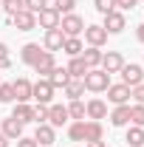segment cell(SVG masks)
Masks as SVG:
<instances>
[{"instance_id": "obj_39", "label": "cell", "mask_w": 144, "mask_h": 147, "mask_svg": "<svg viewBox=\"0 0 144 147\" xmlns=\"http://www.w3.org/2000/svg\"><path fill=\"white\" fill-rule=\"evenodd\" d=\"M17 147H40V144H37L34 139H26V136H20V139H17Z\"/></svg>"}, {"instance_id": "obj_40", "label": "cell", "mask_w": 144, "mask_h": 147, "mask_svg": "<svg viewBox=\"0 0 144 147\" xmlns=\"http://www.w3.org/2000/svg\"><path fill=\"white\" fill-rule=\"evenodd\" d=\"M136 40H139V42H144V23L136 28Z\"/></svg>"}, {"instance_id": "obj_30", "label": "cell", "mask_w": 144, "mask_h": 147, "mask_svg": "<svg viewBox=\"0 0 144 147\" xmlns=\"http://www.w3.org/2000/svg\"><path fill=\"white\" fill-rule=\"evenodd\" d=\"M130 122L136 127H144V105H130Z\"/></svg>"}, {"instance_id": "obj_22", "label": "cell", "mask_w": 144, "mask_h": 147, "mask_svg": "<svg viewBox=\"0 0 144 147\" xmlns=\"http://www.w3.org/2000/svg\"><path fill=\"white\" fill-rule=\"evenodd\" d=\"M65 68H68V74H71V79H82V76L90 71L88 65H85V59H82V57H71V62H68Z\"/></svg>"}, {"instance_id": "obj_33", "label": "cell", "mask_w": 144, "mask_h": 147, "mask_svg": "<svg viewBox=\"0 0 144 147\" xmlns=\"http://www.w3.org/2000/svg\"><path fill=\"white\" fill-rule=\"evenodd\" d=\"M73 6H76V0H57L54 3V9L59 11V17H62V14H71Z\"/></svg>"}, {"instance_id": "obj_42", "label": "cell", "mask_w": 144, "mask_h": 147, "mask_svg": "<svg viewBox=\"0 0 144 147\" xmlns=\"http://www.w3.org/2000/svg\"><path fill=\"white\" fill-rule=\"evenodd\" d=\"M6 68H11V59L6 57V59H0V71H6Z\"/></svg>"}, {"instance_id": "obj_6", "label": "cell", "mask_w": 144, "mask_h": 147, "mask_svg": "<svg viewBox=\"0 0 144 147\" xmlns=\"http://www.w3.org/2000/svg\"><path fill=\"white\" fill-rule=\"evenodd\" d=\"M9 23L17 26V31H31V28H37V14H31L28 9H23V11H17V14H11Z\"/></svg>"}, {"instance_id": "obj_43", "label": "cell", "mask_w": 144, "mask_h": 147, "mask_svg": "<svg viewBox=\"0 0 144 147\" xmlns=\"http://www.w3.org/2000/svg\"><path fill=\"white\" fill-rule=\"evenodd\" d=\"M85 147H108V144H105V142H88Z\"/></svg>"}, {"instance_id": "obj_12", "label": "cell", "mask_w": 144, "mask_h": 147, "mask_svg": "<svg viewBox=\"0 0 144 147\" xmlns=\"http://www.w3.org/2000/svg\"><path fill=\"white\" fill-rule=\"evenodd\" d=\"M42 51H45V48H40L37 42H26V45L20 48V59H23L26 65H31V68H34V62L42 57Z\"/></svg>"}, {"instance_id": "obj_25", "label": "cell", "mask_w": 144, "mask_h": 147, "mask_svg": "<svg viewBox=\"0 0 144 147\" xmlns=\"http://www.w3.org/2000/svg\"><path fill=\"white\" fill-rule=\"evenodd\" d=\"M62 51L68 57H79L85 51V45H82V40L79 37H65V42H62Z\"/></svg>"}, {"instance_id": "obj_41", "label": "cell", "mask_w": 144, "mask_h": 147, "mask_svg": "<svg viewBox=\"0 0 144 147\" xmlns=\"http://www.w3.org/2000/svg\"><path fill=\"white\" fill-rule=\"evenodd\" d=\"M6 57H9V45H6V42H0V59H6Z\"/></svg>"}, {"instance_id": "obj_35", "label": "cell", "mask_w": 144, "mask_h": 147, "mask_svg": "<svg viewBox=\"0 0 144 147\" xmlns=\"http://www.w3.org/2000/svg\"><path fill=\"white\" fill-rule=\"evenodd\" d=\"M45 6H48V0H26V9H28L31 14H40Z\"/></svg>"}, {"instance_id": "obj_5", "label": "cell", "mask_w": 144, "mask_h": 147, "mask_svg": "<svg viewBox=\"0 0 144 147\" xmlns=\"http://www.w3.org/2000/svg\"><path fill=\"white\" fill-rule=\"evenodd\" d=\"M122 82H124L127 88H136V85H141L144 82V68L141 65H136V62H130V65H127L124 62V68H122Z\"/></svg>"}, {"instance_id": "obj_36", "label": "cell", "mask_w": 144, "mask_h": 147, "mask_svg": "<svg viewBox=\"0 0 144 147\" xmlns=\"http://www.w3.org/2000/svg\"><path fill=\"white\" fill-rule=\"evenodd\" d=\"M34 122H37V125L48 122V105H37V108H34Z\"/></svg>"}, {"instance_id": "obj_23", "label": "cell", "mask_w": 144, "mask_h": 147, "mask_svg": "<svg viewBox=\"0 0 144 147\" xmlns=\"http://www.w3.org/2000/svg\"><path fill=\"white\" fill-rule=\"evenodd\" d=\"M62 93H65L71 102H73V99H82V93H85V82H82V79H68L65 88H62Z\"/></svg>"}, {"instance_id": "obj_10", "label": "cell", "mask_w": 144, "mask_h": 147, "mask_svg": "<svg viewBox=\"0 0 144 147\" xmlns=\"http://www.w3.org/2000/svg\"><path fill=\"white\" fill-rule=\"evenodd\" d=\"M62 42H65V34L59 28H48L45 31V40H42V48L54 54V51H62Z\"/></svg>"}, {"instance_id": "obj_3", "label": "cell", "mask_w": 144, "mask_h": 147, "mask_svg": "<svg viewBox=\"0 0 144 147\" xmlns=\"http://www.w3.org/2000/svg\"><path fill=\"white\" fill-rule=\"evenodd\" d=\"M59 31L65 37H79L82 31H85V20L79 17V14H62V20H59Z\"/></svg>"}, {"instance_id": "obj_8", "label": "cell", "mask_w": 144, "mask_h": 147, "mask_svg": "<svg viewBox=\"0 0 144 147\" xmlns=\"http://www.w3.org/2000/svg\"><path fill=\"white\" fill-rule=\"evenodd\" d=\"M59 20L62 17H59V11H57L54 6H45V9L37 14V23H40L45 31H48V28H59Z\"/></svg>"}, {"instance_id": "obj_46", "label": "cell", "mask_w": 144, "mask_h": 147, "mask_svg": "<svg viewBox=\"0 0 144 147\" xmlns=\"http://www.w3.org/2000/svg\"><path fill=\"white\" fill-rule=\"evenodd\" d=\"M141 3H144V0H141Z\"/></svg>"}, {"instance_id": "obj_15", "label": "cell", "mask_w": 144, "mask_h": 147, "mask_svg": "<svg viewBox=\"0 0 144 147\" xmlns=\"http://www.w3.org/2000/svg\"><path fill=\"white\" fill-rule=\"evenodd\" d=\"M31 85H34V82H28L26 76L14 79V82H11V88H14V99H17V102H28V99H31Z\"/></svg>"}, {"instance_id": "obj_27", "label": "cell", "mask_w": 144, "mask_h": 147, "mask_svg": "<svg viewBox=\"0 0 144 147\" xmlns=\"http://www.w3.org/2000/svg\"><path fill=\"white\" fill-rule=\"evenodd\" d=\"M124 142H130V147H141V144H144V127H136V125H130V127H127Z\"/></svg>"}, {"instance_id": "obj_24", "label": "cell", "mask_w": 144, "mask_h": 147, "mask_svg": "<svg viewBox=\"0 0 144 147\" xmlns=\"http://www.w3.org/2000/svg\"><path fill=\"white\" fill-rule=\"evenodd\" d=\"M45 79H48L54 88H65V82L71 79V74H68V68H59V65H54V71L48 74Z\"/></svg>"}, {"instance_id": "obj_2", "label": "cell", "mask_w": 144, "mask_h": 147, "mask_svg": "<svg viewBox=\"0 0 144 147\" xmlns=\"http://www.w3.org/2000/svg\"><path fill=\"white\" fill-rule=\"evenodd\" d=\"M54 85L45 79V76H40L34 85H31V99H37V105H51V99H54Z\"/></svg>"}, {"instance_id": "obj_38", "label": "cell", "mask_w": 144, "mask_h": 147, "mask_svg": "<svg viewBox=\"0 0 144 147\" xmlns=\"http://www.w3.org/2000/svg\"><path fill=\"white\" fill-rule=\"evenodd\" d=\"M136 3H139V0H116V9H122V11H130Z\"/></svg>"}, {"instance_id": "obj_14", "label": "cell", "mask_w": 144, "mask_h": 147, "mask_svg": "<svg viewBox=\"0 0 144 147\" xmlns=\"http://www.w3.org/2000/svg\"><path fill=\"white\" fill-rule=\"evenodd\" d=\"M54 139H57V133H54V127H51L48 122L37 125V133H34V142H37V144L48 147V144H54Z\"/></svg>"}, {"instance_id": "obj_37", "label": "cell", "mask_w": 144, "mask_h": 147, "mask_svg": "<svg viewBox=\"0 0 144 147\" xmlns=\"http://www.w3.org/2000/svg\"><path fill=\"white\" fill-rule=\"evenodd\" d=\"M130 96L136 99V105H144V82L136 85V88H130Z\"/></svg>"}, {"instance_id": "obj_31", "label": "cell", "mask_w": 144, "mask_h": 147, "mask_svg": "<svg viewBox=\"0 0 144 147\" xmlns=\"http://www.w3.org/2000/svg\"><path fill=\"white\" fill-rule=\"evenodd\" d=\"M23 9H26V0H3V11H9V17L23 11Z\"/></svg>"}, {"instance_id": "obj_19", "label": "cell", "mask_w": 144, "mask_h": 147, "mask_svg": "<svg viewBox=\"0 0 144 147\" xmlns=\"http://www.w3.org/2000/svg\"><path fill=\"white\" fill-rule=\"evenodd\" d=\"M54 54H51V51H42V57H40V59H37L34 62V71L40 74V76H48V74L54 71Z\"/></svg>"}, {"instance_id": "obj_32", "label": "cell", "mask_w": 144, "mask_h": 147, "mask_svg": "<svg viewBox=\"0 0 144 147\" xmlns=\"http://www.w3.org/2000/svg\"><path fill=\"white\" fill-rule=\"evenodd\" d=\"M0 102H14V88H11V82H0Z\"/></svg>"}, {"instance_id": "obj_34", "label": "cell", "mask_w": 144, "mask_h": 147, "mask_svg": "<svg viewBox=\"0 0 144 147\" xmlns=\"http://www.w3.org/2000/svg\"><path fill=\"white\" fill-rule=\"evenodd\" d=\"M93 6H96V11H99V14H108V11L116 9V0H93Z\"/></svg>"}, {"instance_id": "obj_45", "label": "cell", "mask_w": 144, "mask_h": 147, "mask_svg": "<svg viewBox=\"0 0 144 147\" xmlns=\"http://www.w3.org/2000/svg\"><path fill=\"white\" fill-rule=\"evenodd\" d=\"M0 11H3V3H0Z\"/></svg>"}, {"instance_id": "obj_18", "label": "cell", "mask_w": 144, "mask_h": 147, "mask_svg": "<svg viewBox=\"0 0 144 147\" xmlns=\"http://www.w3.org/2000/svg\"><path fill=\"white\" fill-rule=\"evenodd\" d=\"M0 133H3L6 139H20V136H23V125H20L14 116H9V119L0 122Z\"/></svg>"}, {"instance_id": "obj_20", "label": "cell", "mask_w": 144, "mask_h": 147, "mask_svg": "<svg viewBox=\"0 0 144 147\" xmlns=\"http://www.w3.org/2000/svg\"><path fill=\"white\" fill-rule=\"evenodd\" d=\"M11 116L17 119L20 125H26V122H34V108L28 105V102H17L14 110H11Z\"/></svg>"}, {"instance_id": "obj_11", "label": "cell", "mask_w": 144, "mask_h": 147, "mask_svg": "<svg viewBox=\"0 0 144 147\" xmlns=\"http://www.w3.org/2000/svg\"><path fill=\"white\" fill-rule=\"evenodd\" d=\"M108 99L113 102V105H127V102H130V88H127L124 82L110 85V88H108Z\"/></svg>"}, {"instance_id": "obj_9", "label": "cell", "mask_w": 144, "mask_h": 147, "mask_svg": "<svg viewBox=\"0 0 144 147\" xmlns=\"http://www.w3.org/2000/svg\"><path fill=\"white\" fill-rule=\"evenodd\" d=\"M85 40H88V45H93V48H102L108 42V31L102 26H85Z\"/></svg>"}, {"instance_id": "obj_4", "label": "cell", "mask_w": 144, "mask_h": 147, "mask_svg": "<svg viewBox=\"0 0 144 147\" xmlns=\"http://www.w3.org/2000/svg\"><path fill=\"white\" fill-rule=\"evenodd\" d=\"M102 28H105L108 34H122V31L127 28L124 11H116V9H113V11H108V14H105V23H102Z\"/></svg>"}, {"instance_id": "obj_17", "label": "cell", "mask_w": 144, "mask_h": 147, "mask_svg": "<svg viewBox=\"0 0 144 147\" xmlns=\"http://www.w3.org/2000/svg\"><path fill=\"white\" fill-rule=\"evenodd\" d=\"M110 125L113 127H127L130 125V105H116L110 113Z\"/></svg>"}, {"instance_id": "obj_7", "label": "cell", "mask_w": 144, "mask_h": 147, "mask_svg": "<svg viewBox=\"0 0 144 147\" xmlns=\"http://www.w3.org/2000/svg\"><path fill=\"white\" fill-rule=\"evenodd\" d=\"M105 74H119L124 68V57L119 54V51H108V54H102V65H99Z\"/></svg>"}, {"instance_id": "obj_21", "label": "cell", "mask_w": 144, "mask_h": 147, "mask_svg": "<svg viewBox=\"0 0 144 147\" xmlns=\"http://www.w3.org/2000/svg\"><path fill=\"white\" fill-rule=\"evenodd\" d=\"M105 139V127H102V122H85V142H102Z\"/></svg>"}, {"instance_id": "obj_13", "label": "cell", "mask_w": 144, "mask_h": 147, "mask_svg": "<svg viewBox=\"0 0 144 147\" xmlns=\"http://www.w3.org/2000/svg\"><path fill=\"white\" fill-rule=\"evenodd\" d=\"M68 119H71V116H68V108H62V105H48V125H51V127H62Z\"/></svg>"}, {"instance_id": "obj_26", "label": "cell", "mask_w": 144, "mask_h": 147, "mask_svg": "<svg viewBox=\"0 0 144 147\" xmlns=\"http://www.w3.org/2000/svg\"><path fill=\"white\" fill-rule=\"evenodd\" d=\"M79 57L85 59V65H88V68H99V65H102V51H99V48H93V45L85 48Z\"/></svg>"}, {"instance_id": "obj_44", "label": "cell", "mask_w": 144, "mask_h": 147, "mask_svg": "<svg viewBox=\"0 0 144 147\" xmlns=\"http://www.w3.org/2000/svg\"><path fill=\"white\" fill-rule=\"evenodd\" d=\"M0 147H9V139H6L3 133H0Z\"/></svg>"}, {"instance_id": "obj_28", "label": "cell", "mask_w": 144, "mask_h": 147, "mask_svg": "<svg viewBox=\"0 0 144 147\" xmlns=\"http://www.w3.org/2000/svg\"><path fill=\"white\" fill-rule=\"evenodd\" d=\"M68 139H71V142H85V119L68 125Z\"/></svg>"}, {"instance_id": "obj_29", "label": "cell", "mask_w": 144, "mask_h": 147, "mask_svg": "<svg viewBox=\"0 0 144 147\" xmlns=\"http://www.w3.org/2000/svg\"><path fill=\"white\" fill-rule=\"evenodd\" d=\"M68 116L76 119V122H82V119H85V102H82V99H73L71 105H68Z\"/></svg>"}, {"instance_id": "obj_1", "label": "cell", "mask_w": 144, "mask_h": 147, "mask_svg": "<svg viewBox=\"0 0 144 147\" xmlns=\"http://www.w3.org/2000/svg\"><path fill=\"white\" fill-rule=\"evenodd\" d=\"M82 82H85V91H93V93H102L110 88V74H105L102 68H90L85 76H82Z\"/></svg>"}, {"instance_id": "obj_16", "label": "cell", "mask_w": 144, "mask_h": 147, "mask_svg": "<svg viewBox=\"0 0 144 147\" xmlns=\"http://www.w3.org/2000/svg\"><path fill=\"white\" fill-rule=\"evenodd\" d=\"M85 116L93 119V122H99V119H105V116H108V105H105L102 99H90L88 105H85Z\"/></svg>"}]
</instances>
